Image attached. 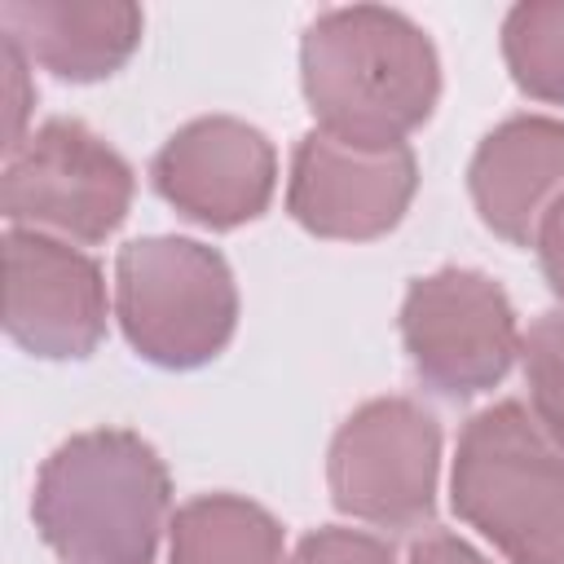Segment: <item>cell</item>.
<instances>
[{"instance_id": "6da1fadb", "label": "cell", "mask_w": 564, "mask_h": 564, "mask_svg": "<svg viewBox=\"0 0 564 564\" xmlns=\"http://www.w3.org/2000/svg\"><path fill=\"white\" fill-rule=\"evenodd\" d=\"M300 84L322 132L357 145H405L441 97V62L397 9H326L300 40Z\"/></svg>"}, {"instance_id": "7a4b0ae2", "label": "cell", "mask_w": 564, "mask_h": 564, "mask_svg": "<svg viewBox=\"0 0 564 564\" xmlns=\"http://www.w3.org/2000/svg\"><path fill=\"white\" fill-rule=\"evenodd\" d=\"M167 502L172 485L154 445L123 427H97L44 458L31 516L66 564H154Z\"/></svg>"}, {"instance_id": "3957f363", "label": "cell", "mask_w": 564, "mask_h": 564, "mask_svg": "<svg viewBox=\"0 0 564 564\" xmlns=\"http://www.w3.org/2000/svg\"><path fill=\"white\" fill-rule=\"evenodd\" d=\"M449 502L511 564H564V449L520 401H498L467 419Z\"/></svg>"}, {"instance_id": "277c9868", "label": "cell", "mask_w": 564, "mask_h": 564, "mask_svg": "<svg viewBox=\"0 0 564 564\" xmlns=\"http://www.w3.org/2000/svg\"><path fill=\"white\" fill-rule=\"evenodd\" d=\"M115 313L141 361L194 370L234 339L238 286L220 251L194 238L154 234L119 251Z\"/></svg>"}, {"instance_id": "5b68a950", "label": "cell", "mask_w": 564, "mask_h": 564, "mask_svg": "<svg viewBox=\"0 0 564 564\" xmlns=\"http://www.w3.org/2000/svg\"><path fill=\"white\" fill-rule=\"evenodd\" d=\"M132 189L128 159L79 119L40 123L4 163V216L13 229L62 242H106L123 225Z\"/></svg>"}, {"instance_id": "8992f818", "label": "cell", "mask_w": 564, "mask_h": 564, "mask_svg": "<svg viewBox=\"0 0 564 564\" xmlns=\"http://www.w3.org/2000/svg\"><path fill=\"white\" fill-rule=\"evenodd\" d=\"M330 502L379 529H414L436 511L441 427L410 397L366 401L330 441Z\"/></svg>"}, {"instance_id": "52a82bcc", "label": "cell", "mask_w": 564, "mask_h": 564, "mask_svg": "<svg viewBox=\"0 0 564 564\" xmlns=\"http://www.w3.org/2000/svg\"><path fill=\"white\" fill-rule=\"evenodd\" d=\"M401 344L432 392L463 401L502 383L520 352V326L494 278L476 269H436L405 291Z\"/></svg>"}, {"instance_id": "ba28073f", "label": "cell", "mask_w": 564, "mask_h": 564, "mask_svg": "<svg viewBox=\"0 0 564 564\" xmlns=\"http://www.w3.org/2000/svg\"><path fill=\"white\" fill-rule=\"evenodd\" d=\"M414 185L410 145H357L313 128L291 159L286 212L317 238L366 242L401 225Z\"/></svg>"}, {"instance_id": "9c48e42d", "label": "cell", "mask_w": 564, "mask_h": 564, "mask_svg": "<svg viewBox=\"0 0 564 564\" xmlns=\"http://www.w3.org/2000/svg\"><path fill=\"white\" fill-rule=\"evenodd\" d=\"M4 330L44 361L88 357L106 335V278L79 247L9 229L4 238Z\"/></svg>"}, {"instance_id": "30bf717a", "label": "cell", "mask_w": 564, "mask_h": 564, "mask_svg": "<svg viewBox=\"0 0 564 564\" xmlns=\"http://www.w3.org/2000/svg\"><path fill=\"white\" fill-rule=\"evenodd\" d=\"M150 176L185 220L234 229L269 207L278 185V154L260 128L212 115L176 128L154 154Z\"/></svg>"}, {"instance_id": "8fae6325", "label": "cell", "mask_w": 564, "mask_h": 564, "mask_svg": "<svg viewBox=\"0 0 564 564\" xmlns=\"http://www.w3.org/2000/svg\"><path fill=\"white\" fill-rule=\"evenodd\" d=\"M467 189L498 238L533 247L546 212L564 198V123L546 115L502 119L476 145Z\"/></svg>"}, {"instance_id": "7c38bea8", "label": "cell", "mask_w": 564, "mask_h": 564, "mask_svg": "<svg viewBox=\"0 0 564 564\" xmlns=\"http://www.w3.org/2000/svg\"><path fill=\"white\" fill-rule=\"evenodd\" d=\"M141 9L128 0H4L0 31L31 62L70 84L115 75L141 44Z\"/></svg>"}, {"instance_id": "4fadbf2b", "label": "cell", "mask_w": 564, "mask_h": 564, "mask_svg": "<svg viewBox=\"0 0 564 564\" xmlns=\"http://www.w3.org/2000/svg\"><path fill=\"white\" fill-rule=\"evenodd\" d=\"M167 529V564H282V524L238 494L189 498Z\"/></svg>"}, {"instance_id": "5bb4252c", "label": "cell", "mask_w": 564, "mask_h": 564, "mask_svg": "<svg viewBox=\"0 0 564 564\" xmlns=\"http://www.w3.org/2000/svg\"><path fill=\"white\" fill-rule=\"evenodd\" d=\"M502 57L520 93L564 106V0L516 4L502 22Z\"/></svg>"}, {"instance_id": "9a60e30c", "label": "cell", "mask_w": 564, "mask_h": 564, "mask_svg": "<svg viewBox=\"0 0 564 564\" xmlns=\"http://www.w3.org/2000/svg\"><path fill=\"white\" fill-rule=\"evenodd\" d=\"M533 423L564 449V313H542L520 335Z\"/></svg>"}, {"instance_id": "2e32d148", "label": "cell", "mask_w": 564, "mask_h": 564, "mask_svg": "<svg viewBox=\"0 0 564 564\" xmlns=\"http://www.w3.org/2000/svg\"><path fill=\"white\" fill-rule=\"evenodd\" d=\"M291 564H397L392 546L361 529H317L308 533Z\"/></svg>"}, {"instance_id": "e0dca14e", "label": "cell", "mask_w": 564, "mask_h": 564, "mask_svg": "<svg viewBox=\"0 0 564 564\" xmlns=\"http://www.w3.org/2000/svg\"><path fill=\"white\" fill-rule=\"evenodd\" d=\"M26 53L13 44V40H4V106H9V115H4V145L9 150H18L26 137H22V128H26V115H31V106H35V88H31V75H26Z\"/></svg>"}, {"instance_id": "ac0fdd59", "label": "cell", "mask_w": 564, "mask_h": 564, "mask_svg": "<svg viewBox=\"0 0 564 564\" xmlns=\"http://www.w3.org/2000/svg\"><path fill=\"white\" fill-rule=\"evenodd\" d=\"M533 247H538L542 278L551 282V291H555V295H560V304H564V198L546 212V220H542V229H538Z\"/></svg>"}, {"instance_id": "d6986e66", "label": "cell", "mask_w": 564, "mask_h": 564, "mask_svg": "<svg viewBox=\"0 0 564 564\" xmlns=\"http://www.w3.org/2000/svg\"><path fill=\"white\" fill-rule=\"evenodd\" d=\"M410 564H485V555H476L463 538L454 533H423L410 546Z\"/></svg>"}]
</instances>
